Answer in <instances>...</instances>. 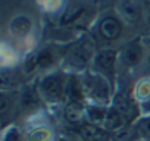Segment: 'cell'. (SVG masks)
I'll return each instance as SVG.
<instances>
[{"label":"cell","instance_id":"6da1fadb","mask_svg":"<svg viewBox=\"0 0 150 141\" xmlns=\"http://www.w3.org/2000/svg\"><path fill=\"white\" fill-rule=\"evenodd\" d=\"M84 90L97 103H105L108 100V97H109V87L99 77L87 78V81L84 84Z\"/></svg>","mask_w":150,"mask_h":141},{"label":"cell","instance_id":"7a4b0ae2","mask_svg":"<svg viewBox=\"0 0 150 141\" xmlns=\"http://www.w3.org/2000/svg\"><path fill=\"white\" fill-rule=\"evenodd\" d=\"M40 87H41V91L49 99H59L62 91H63V82H62L60 77H56V75L46 77L41 81Z\"/></svg>","mask_w":150,"mask_h":141},{"label":"cell","instance_id":"3957f363","mask_svg":"<svg viewBox=\"0 0 150 141\" xmlns=\"http://www.w3.org/2000/svg\"><path fill=\"white\" fill-rule=\"evenodd\" d=\"M100 34L108 40H115L121 34V24L115 18H105L100 22Z\"/></svg>","mask_w":150,"mask_h":141},{"label":"cell","instance_id":"277c9868","mask_svg":"<svg viewBox=\"0 0 150 141\" xmlns=\"http://www.w3.org/2000/svg\"><path fill=\"white\" fill-rule=\"evenodd\" d=\"M83 116H84L83 103L81 102L69 100L68 106L65 107V118L68 119V122H71V123H80L83 121Z\"/></svg>","mask_w":150,"mask_h":141},{"label":"cell","instance_id":"5b68a950","mask_svg":"<svg viewBox=\"0 0 150 141\" xmlns=\"http://www.w3.org/2000/svg\"><path fill=\"white\" fill-rule=\"evenodd\" d=\"M122 13L128 22H135L140 18V8L134 0H125L122 3Z\"/></svg>","mask_w":150,"mask_h":141},{"label":"cell","instance_id":"8992f818","mask_svg":"<svg viewBox=\"0 0 150 141\" xmlns=\"http://www.w3.org/2000/svg\"><path fill=\"white\" fill-rule=\"evenodd\" d=\"M90 56H91V50H90V46H81L80 49H77L74 51V54H72V57H71V62L75 65V66H83V65H86L87 62H88V59H90Z\"/></svg>","mask_w":150,"mask_h":141},{"label":"cell","instance_id":"52a82bcc","mask_svg":"<svg viewBox=\"0 0 150 141\" xmlns=\"http://www.w3.org/2000/svg\"><path fill=\"white\" fill-rule=\"evenodd\" d=\"M31 28V21L25 16H18L11 22V31L16 35H24L30 31Z\"/></svg>","mask_w":150,"mask_h":141},{"label":"cell","instance_id":"ba28073f","mask_svg":"<svg viewBox=\"0 0 150 141\" xmlns=\"http://www.w3.org/2000/svg\"><path fill=\"white\" fill-rule=\"evenodd\" d=\"M115 59H116V53L113 50H103L97 56V65L106 70H112L115 65Z\"/></svg>","mask_w":150,"mask_h":141},{"label":"cell","instance_id":"9c48e42d","mask_svg":"<svg viewBox=\"0 0 150 141\" xmlns=\"http://www.w3.org/2000/svg\"><path fill=\"white\" fill-rule=\"evenodd\" d=\"M122 115L116 110V109H112V110H108V115H106V119H105V123H103V129H116L121 126L122 123Z\"/></svg>","mask_w":150,"mask_h":141},{"label":"cell","instance_id":"30bf717a","mask_svg":"<svg viewBox=\"0 0 150 141\" xmlns=\"http://www.w3.org/2000/svg\"><path fill=\"white\" fill-rule=\"evenodd\" d=\"M80 134L87 138V140H100L103 137V131L102 128L96 126V125H81L80 128Z\"/></svg>","mask_w":150,"mask_h":141},{"label":"cell","instance_id":"8fae6325","mask_svg":"<svg viewBox=\"0 0 150 141\" xmlns=\"http://www.w3.org/2000/svg\"><path fill=\"white\" fill-rule=\"evenodd\" d=\"M140 56H141V50H140V47L135 46V44L129 46V47L124 51V59H125V62L129 63V65L137 63V62L140 60Z\"/></svg>","mask_w":150,"mask_h":141},{"label":"cell","instance_id":"7c38bea8","mask_svg":"<svg viewBox=\"0 0 150 141\" xmlns=\"http://www.w3.org/2000/svg\"><path fill=\"white\" fill-rule=\"evenodd\" d=\"M37 59H38V68H47V66H50L53 63V56L47 50L40 51L37 54Z\"/></svg>","mask_w":150,"mask_h":141},{"label":"cell","instance_id":"4fadbf2b","mask_svg":"<svg viewBox=\"0 0 150 141\" xmlns=\"http://www.w3.org/2000/svg\"><path fill=\"white\" fill-rule=\"evenodd\" d=\"M49 140V131L46 129H35L30 134V141H47Z\"/></svg>","mask_w":150,"mask_h":141},{"label":"cell","instance_id":"5bb4252c","mask_svg":"<svg viewBox=\"0 0 150 141\" xmlns=\"http://www.w3.org/2000/svg\"><path fill=\"white\" fill-rule=\"evenodd\" d=\"M22 104L27 107H33L37 104V94L34 91H28L24 97H22Z\"/></svg>","mask_w":150,"mask_h":141},{"label":"cell","instance_id":"9a60e30c","mask_svg":"<svg viewBox=\"0 0 150 141\" xmlns=\"http://www.w3.org/2000/svg\"><path fill=\"white\" fill-rule=\"evenodd\" d=\"M138 131H140V134H143V135H146V137H150V119L143 121V122L138 125Z\"/></svg>","mask_w":150,"mask_h":141},{"label":"cell","instance_id":"2e32d148","mask_svg":"<svg viewBox=\"0 0 150 141\" xmlns=\"http://www.w3.org/2000/svg\"><path fill=\"white\" fill-rule=\"evenodd\" d=\"M131 138H132V132L128 131V129L122 131V132L118 135V141H129Z\"/></svg>","mask_w":150,"mask_h":141},{"label":"cell","instance_id":"e0dca14e","mask_svg":"<svg viewBox=\"0 0 150 141\" xmlns=\"http://www.w3.org/2000/svg\"><path fill=\"white\" fill-rule=\"evenodd\" d=\"M8 106H9V100L5 96H2V99H0V113H5L8 110Z\"/></svg>","mask_w":150,"mask_h":141},{"label":"cell","instance_id":"ac0fdd59","mask_svg":"<svg viewBox=\"0 0 150 141\" xmlns=\"http://www.w3.org/2000/svg\"><path fill=\"white\" fill-rule=\"evenodd\" d=\"M102 2H103V3H113L115 0H102Z\"/></svg>","mask_w":150,"mask_h":141}]
</instances>
